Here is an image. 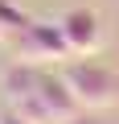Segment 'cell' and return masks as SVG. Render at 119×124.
<instances>
[{
    "label": "cell",
    "mask_w": 119,
    "mask_h": 124,
    "mask_svg": "<svg viewBox=\"0 0 119 124\" xmlns=\"http://www.w3.org/2000/svg\"><path fill=\"white\" fill-rule=\"evenodd\" d=\"M21 37H25V54H29L33 62H49V58H66V54H70L57 25H25Z\"/></svg>",
    "instance_id": "obj_3"
},
{
    "label": "cell",
    "mask_w": 119,
    "mask_h": 124,
    "mask_svg": "<svg viewBox=\"0 0 119 124\" xmlns=\"http://www.w3.org/2000/svg\"><path fill=\"white\" fill-rule=\"evenodd\" d=\"M57 29H62L66 50L78 54V58L94 54L99 41H103V21H99V13H90V8H70L62 21H57Z\"/></svg>",
    "instance_id": "obj_2"
},
{
    "label": "cell",
    "mask_w": 119,
    "mask_h": 124,
    "mask_svg": "<svg viewBox=\"0 0 119 124\" xmlns=\"http://www.w3.org/2000/svg\"><path fill=\"white\" fill-rule=\"evenodd\" d=\"M62 79L74 91L78 108L94 112V108H107L111 99H119V79L111 75V66H103L94 58H78L74 54V62H62Z\"/></svg>",
    "instance_id": "obj_1"
},
{
    "label": "cell",
    "mask_w": 119,
    "mask_h": 124,
    "mask_svg": "<svg viewBox=\"0 0 119 124\" xmlns=\"http://www.w3.org/2000/svg\"><path fill=\"white\" fill-rule=\"evenodd\" d=\"M62 124H99V120H90V116H78V112H74V116H70V120H62Z\"/></svg>",
    "instance_id": "obj_6"
},
{
    "label": "cell",
    "mask_w": 119,
    "mask_h": 124,
    "mask_svg": "<svg viewBox=\"0 0 119 124\" xmlns=\"http://www.w3.org/2000/svg\"><path fill=\"white\" fill-rule=\"evenodd\" d=\"M37 91H41V99L62 116V120H70V116L78 112V99H74V91L66 87L62 70H37Z\"/></svg>",
    "instance_id": "obj_4"
},
{
    "label": "cell",
    "mask_w": 119,
    "mask_h": 124,
    "mask_svg": "<svg viewBox=\"0 0 119 124\" xmlns=\"http://www.w3.org/2000/svg\"><path fill=\"white\" fill-rule=\"evenodd\" d=\"M0 124H29L21 112H13V108H0Z\"/></svg>",
    "instance_id": "obj_5"
}]
</instances>
